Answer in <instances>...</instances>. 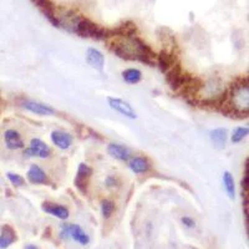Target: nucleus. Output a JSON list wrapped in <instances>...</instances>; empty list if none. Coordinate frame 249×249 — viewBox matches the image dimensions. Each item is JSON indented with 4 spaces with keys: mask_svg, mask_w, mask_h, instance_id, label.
Masks as SVG:
<instances>
[{
    "mask_svg": "<svg viewBox=\"0 0 249 249\" xmlns=\"http://www.w3.org/2000/svg\"><path fill=\"white\" fill-rule=\"evenodd\" d=\"M15 241H17V235H15L14 230L12 227L4 226L1 228V234H0V249H6Z\"/></svg>",
    "mask_w": 249,
    "mask_h": 249,
    "instance_id": "dca6fc26",
    "label": "nucleus"
},
{
    "mask_svg": "<svg viewBox=\"0 0 249 249\" xmlns=\"http://www.w3.org/2000/svg\"><path fill=\"white\" fill-rule=\"evenodd\" d=\"M4 141L9 150H20L24 148V141L20 136V133L15 130H6L4 132Z\"/></svg>",
    "mask_w": 249,
    "mask_h": 249,
    "instance_id": "9b49d317",
    "label": "nucleus"
},
{
    "mask_svg": "<svg viewBox=\"0 0 249 249\" xmlns=\"http://www.w3.org/2000/svg\"><path fill=\"white\" fill-rule=\"evenodd\" d=\"M25 249H37V248H36V247H35V246H31V244H30V246L26 247Z\"/></svg>",
    "mask_w": 249,
    "mask_h": 249,
    "instance_id": "cd10ccee",
    "label": "nucleus"
},
{
    "mask_svg": "<svg viewBox=\"0 0 249 249\" xmlns=\"http://www.w3.org/2000/svg\"><path fill=\"white\" fill-rule=\"evenodd\" d=\"M25 110L30 111L33 113H36V115H41V116H49V115H54L55 110L51 106L43 104V102L39 101H33V100H26L21 104Z\"/></svg>",
    "mask_w": 249,
    "mask_h": 249,
    "instance_id": "1a4fd4ad",
    "label": "nucleus"
},
{
    "mask_svg": "<svg viewBox=\"0 0 249 249\" xmlns=\"http://www.w3.org/2000/svg\"><path fill=\"white\" fill-rule=\"evenodd\" d=\"M223 184H224V190H226L227 195L231 199H234L235 197V184L234 179H233V176L231 175V172H224L223 175Z\"/></svg>",
    "mask_w": 249,
    "mask_h": 249,
    "instance_id": "412c9836",
    "label": "nucleus"
},
{
    "mask_svg": "<svg viewBox=\"0 0 249 249\" xmlns=\"http://www.w3.org/2000/svg\"><path fill=\"white\" fill-rule=\"evenodd\" d=\"M51 141L54 142L56 147L61 148V150H68L72 143V137L71 135L62 131H54L51 133Z\"/></svg>",
    "mask_w": 249,
    "mask_h": 249,
    "instance_id": "ddd939ff",
    "label": "nucleus"
},
{
    "mask_svg": "<svg viewBox=\"0 0 249 249\" xmlns=\"http://www.w3.org/2000/svg\"><path fill=\"white\" fill-rule=\"evenodd\" d=\"M8 178L14 186H23L24 184V178L20 175H17V173L8 172Z\"/></svg>",
    "mask_w": 249,
    "mask_h": 249,
    "instance_id": "a878e982",
    "label": "nucleus"
},
{
    "mask_svg": "<svg viewBox=\"0 0 249 249\" xmlns=\"http://www.w3.org/2000/svg\"><path fill=\"white\" fill-rule=\"evenodd\" d=\"M249 92H248V81L246 79H242L241 81L234 84L231 92V106H232L234 112L248 113V104H249Z\"/></svg>",
    "mask_w": 249,
    "mask_h": 249,
    "instance_id": "f257e3e1",
    "label": "nucleus"
},
{
    "mask_svg": "<svg viewBox=\"0 0 249 249\" xmlns=\"http://www.w3.org/2000/svg\"><path fill=\"white\" fill-rule=\"evenodd\" d=\"M70 239L77 242L81 246H86L90 243V237L86 234V232L82 230L79 224H71L70 223Z\"/></svg>",
    "mask_w": 249,
    "mask_h": 249,
    "instance_id": "2eb2a0df",
    "label": "nucleus"
},
{
    "mask_svg": "<svg viewBox=\"0 0 249 249\" xmlns=\"http://www.w3.org/2000/svg\"><path fill=\"white\" fill-rule=\"evenodd\" d=\"M166 79H167L168 84H170V86L173 90H178V89L182 88V85H183L186 75L182 72L178 64H175L170 70L166 71Z\"/></svg>",
    "mask_w": 249,
    "mask_h": 249,
    "instance_id": "6e6552de",
    "label": "nucleus"
},
{
    "mask_svg": "<svg viewBox=\"0 0 249 249\" xmlns=\"http://www.w3.org/2000/svg\"><path fill=\"white\" fill-rule=\"evenodd\" d=\"M157 62H159V66L163 72L170 70L176 64L175 57L172 56V54H168L167 51H162L161 54L159 55V57H157Z\"/></svg>",
    "mask_w": 249,
    "mask_h": 249,
    "instance_id": "aec40b11",
    "label": "nucleus"
},
{
    "mask_svg": "<svg viewBox=\"0 0 249 249\" xmlns=\"http://www.w3.org/2000/svg\"><path fill=\"white\" fill-rule=\"evenodd\" d=\"M75 34H77L81 37H90V39L95 40H104L110 37L108 34V29L101 28L93 21H91L88 18H82L79 20L76 26V31Z\"/></svg>",
    "mask_w": 249,
    "mask_h": 249,
    "instance_id": "f03ea898",
    "label": "nucleus"
},
{
    "mask_svg": "<svg viewBox=\"0 0 249 249\" xmlns=\"http://www.w3.org/2000/svg\"><path fill=\"white\" fill-rule=\"evenodd\" d=\"M113 212H115V204H113V202L108 201V199L102 201L101 203L102 217L105 218V219H108V218L113 214Z\"/></svg>",
    "mask_w": 249,
    "mask_h": 249,
    "instance_id": "5701e85b",
    "label": "nucleus"
},
{
    "mask_svg": "<svg viewBox=\"0 0 249 249\" xmlns=\"http://www.w3.org/2000/svg\"><path fill=\"white\" fill-rule=\"evenodd\" d=\"M91 173H92V170L89 167L88 164H80L79 170H77V175L75 177V186H76V188L81 193H86V191H88V184L89 179L91 177Z\"/></svg>",
    "mask_w": 249,
    "mask_h": 249,
    "instance_id": "0eeeda50",
    "label": "nucleus"
},
{
    "mask_svg": "<svg viewBox=\"0 0 249 249\" xmlns=\"http://www.w3.org/2000/svg\"><path fill=\"white\" fill-rule=\"evenodd\" d=\"M60 238L62 241L70 239V223H62L60 226Z\"/></svg>",
    "mask_w": 249,
    "mask_h": 249,
    "instance_id": "393cba45",
    "label": "nucleus"
},
{
    "mask_svg": "<svg viewBox=\"0 0 249 249\" xmlns=\"http://www.w3.org/2000/svg\"><path fill=\"white\" fill-rule=\"evenodd\" d=\"M249 130L248 127H238L235 128V131L232 135V142L233 143H239L241 141H243L244 137L248 135Z\"/></svg>",
    "mask_w": 249,
    "mask_h": 249,
    "instance_id": "b1692460",
    "label": "nucleus"
},
{
    "mask_svg": "<svg viewBox=\"0 0 249 249\" xmlns=\"http://www.w3.org/2000/svg\"><path fill=\"white\" fill-rule=\"evenodd\" d=\"M33 3L39 8V10L43 13L44 17L50 21L51 24L56 28H59V23L56 19V8L51 0H33Z\"/></svg>",
    "mask_w": 249,
    "mask_h": 249,
    "instance_id": "423d86ee",
    "label": "nucleus"
},
{
    "mask_svg": "<svg viewBox=\"0 0 249 249\" xmlns=\"http://www.w3.org/2000/svg\"><path fill=\"white\" fill-rule=\"evenodd\" d=\"M108 101V105L112 110L117 111L119 113H121L122 116L124 117H128V119L133 120L136 119L137 115L133 110V107L131 106L130 102L124 101V100L119 99V97H108L107 99Z\"/></svg>",
    "mask_w": 249,
    "mask_h": 249,
    "instance_id": "39448f33",
    "label": "nucleus"
},
{
    "mask_svg": "<svg viewBox=\"0 0 249 249\" xmlns=\"http://www.w3.org/2000/svg\"><path fill=\"white\" fill-rule=\"evenodd\" d=\"M211 140L215 148L222 150L227 142V130L226 128H215L211 132Z\"/></svg>",
    "mask_w": 249,
    "mask_h": 249,
    "instance_id": "a211bd4d",
    "label": "nucleus"
},
{
    "mask_svg": "<svg viewBox=\"0 0 249 249\" xmlns=\"http://www.w3.org/2000/svg\"><path fill=\"white\" fill-rule=\"evenodd\" d=\"M86 61H88L91 68L97 71H102L104 66H105V57H104L101 51L97 50V49H88V51H86Z\"/></svg>",
    "mask_w": 249,
    "mask_h": 249,
    "instance_id": "9d476101",
    "label": "nucleus"
},
{
    "mask_svg": "<svg viewBox=\"0 0 249 249\" xmlns=\"http://www.w3.org/2000/svg\"><path fill=\"white\" fill-rule=\"evenodd\" d=\"M43 211L44 212L49 213V214L59 218V219H62V221H65V219L69 218V210L65 208L64 206H60V204L45 202V203L43 204Z\"/></svg>",
    "mask_w": 249,
    "mask_h": 249,
    "instance_id": "f8f14e48",
    "label": "nucleus"
},
{
    "mask_svg": "<svg viewBox=\"0 0 249 249\" xmlns=\"http://www.w3.org/2000/svg\"><path fill=\"white\" fill-rule=\"evenodd\" d=\"M130 168L135 173H144L150 171V163H148V161L146 159L135 157L133 160H131Z\"/></svg>",
    "mask_w": 249,
    "mask_h": 249,
    "instance_id": "6ab92c4d",
    "label": "nucleus"
},
{
    "mask_svg": "<svg viewBox=\"0 0 249 249\" xmlns=\"http://www.w3.org/2000/svg\"><path fill=\"white\" fill-rule=\"evenodd\" d=\"M28 179L31 182V183L41 184V183H45V182L48 181V177H46V173L44 172L39 166L33 164L28 171Z\"/></svg>",
    "mask_w": 249,
    "mask_h": 249,
    "instance_id": "f3484780",
    "label": "nucleus"
},
{
    "mask_svg": "<svg viewBox=\"0 0 249 249\" xmlns=\"http://www.w3.org/2000/svg\"><path fill=\"white\" fill-rule=\"evenodd\" d=\"M0 102H1V96H0Z\"/></svg>",
    "mask_w": 249,
    "mask_h": 249,
    "instance_id": "c85d7f7f",
    "label": "nucleus"
},
{
    "mask_svg": "<svg viewBox=\"0 0 249 249\" xmlns=\"http://www.w3.org/2000/svg\"><path fill=\"white\" fill-rule=\"evenodd\" d=\"M181 221H182V223L187 227V228H193V227L196 226V222L193 221L191 217H187V215L186 217H182Z\"/></svg>",
    "mask_w": 249,
    "mask_h": 249,
    "instance_id": "bb28decb",
    "label": "nucleus"
},
{
    "mask_svg": "<svg viewBox=\"0 0 249 249\" xmlns=\"http://www.w3.org/2000/svg\"><path fill=\"white\" fill-rule=\"evenodd\" d=\"M56 19L57 23H59V28H64L65 30L70 31V33H74L76 31V26L79 20L81 19L77 13H75L74 10H70V9H64L59 8L56 9Z\"/></svg>",
    "mask_w": 249,
    "mask_h": 249,
    "instance_id": "7ed1b4c3",
    "label": "nucleus"
},
{
    "mask_svg": "<svg viewBox=\"0 0 249 249\" xmlns=\"http://www.w3.org/2000/svg\"><path fill=\"white\" fill-rule=\"evenodd\" d=\"M107 152L111 157L119 160V161H128L130 159V151L119 143H110L107 147Z\"/></svg>",
    "mask_w": 249,
    "mask_h": 249,
    "instance_id": "4468645a",
    "label": "nucleus"
},
{
    "mask_svg": "<svg viewBox=\"0 0 249 249\" xmlns=\"http://www.w3.org/2000/svg\"><path fill=\"white\" fill-rule=\"evenodd\" d=\"M51 155V148L45 142L39 139H33L29 148L24 151L25 157H37V159H48Z\"/></svg>",
    "mask_w": 249,
    "mask_h": 249,
    "instance_id": "20e7f679",
    "label": "nucleus"
},
{
    "mask_svg": "<svg viewBox=\"0 0 249 249\" xmlns=\"http://www.w3.org/2000/svg\"><path fill=\"white\" fill-rule=\"evenodd\" d=\"M122 77L127 84H139L142 79V74L137 69H127L122 72Z\"/></svg>",
    "mask_w": 249,
    "mask_h": 249,
    "instance_id": "4be33fe9",
    "label": "nucleus"
}]
</instances>
